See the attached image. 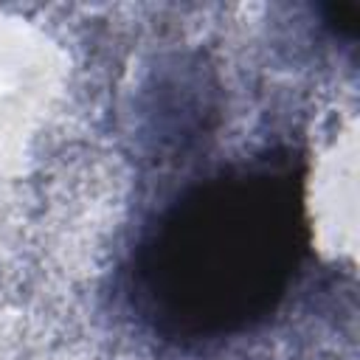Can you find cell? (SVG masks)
<instances>
[{
  "label": "cell",
  "instance_id": "6da1fadb",
  "mask_svg": "<svg viewBox=\"0 0 360 360\" xmlns=\"http://www.w3.org/2000/svg\"><path fill=\"white\" fill-rule=\"evenodd\" d=\"M301 250L304 219L292 169H228L188 188L155 219L132 259L129 298L169 340H225L278 307Z\"/></svg>",
  "mask_w": 360,
  "mask_h": 360
},
{
  "label": "cell",
  "instance_id": "7a4b0ae2",
  "mask_svg": "<svg viewBox=\"0 0 360 360\" xmlns=\"http://www.w3.org/2000/svg\"><path fill=\"white\" fill-rule=\"evenodd\" d=\"M326 22L343 34V37H352L357 31V6L354 3H338V6H329L326 8Z\"/></svg>",
  "mask_w": 360,
  "mask_h": 360
}]
</instances>
